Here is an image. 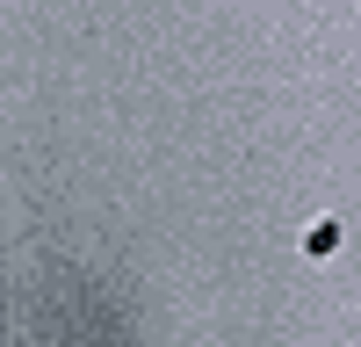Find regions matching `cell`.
I'll list each match as a JSON object with an SVG mask.
<instances>
[]
</instances>
